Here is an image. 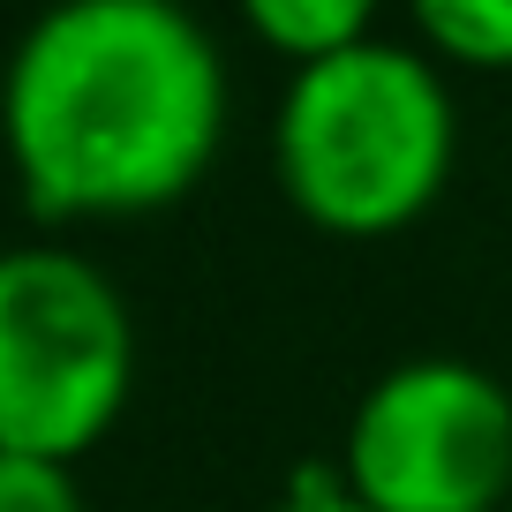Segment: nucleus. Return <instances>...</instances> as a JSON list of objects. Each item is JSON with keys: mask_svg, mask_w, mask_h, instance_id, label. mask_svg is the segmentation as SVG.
I'll return each instance as SVG.
<instances>
[{"mask_svg": "<svg viewBox=\"0 0 512 512\" xmlns=\"http://www.w3.org/2000/svg\"><path fill=\"white\" fill-rule=\"evenodd\" d=\"M219 136L226 61L181 0H53L0 68V151L38 226L181 204Z\"/></svg>", "mask_w": 512, "mask_h": 512, "instance_id": "nucleus-1", "label": "nucleus"}, {"mask_svg": "<svg viewBox=\"0 0 512 512\" xmlns=\"http://www.w3.org/2000/svg\"><path fill=\"white\" fill-rule=\"evenodd\" d=\"M460 159V113L430 53L362 38L294 68L272 113L279 196L332 241L407 234L445 196Z\"/></svg>", "mask_w": 512, "mask_h": 512, "instance_id": "nucleus-2", "label": "nucleus"}, {"mask_svg": "<svg viewBox=\"0 0 512 512\" xmlns=\"http://www.w3.org/2000/svg\"><path fill=\"white\" fill-rule=\"evenodd\" d=\"M136 317L83 249H0V452L76 467L128 415Z\"/></svg>", "mask_w": 512, "mask_h": 512, "instance_id": "nucleus-3", "label": "nucleus"}, {"mask_svg": "<svg viewBox=\"0 0 512 512\" xmlns=\"http://www.w3.org/2000/svg\"><path fill=\"white\" fill-rule=\"evenodd\" d=\"M339 475L369 512H497L512 497V392L460 354H407L354 400Z\"/></svg>", "mask_w": 512, "mask_h": 512, "instance_id": "nucleus-4", "label": "nucleus"}, {"mask_svg": "<svg viewBox=\"0 0 512 512\" xmlns=\"http://www.w3.org/2000/svg\"><path fill=\"white\" fill-rule=\"evenodd\" d=\"M256 46H272L279 61L309 68L332 53L377 38V0H234Z\"/></svg>", "mask_w": 512, "mask_h": 512, "instance_id": "nucleus-5", "label": "nucleus"}, {"mask_svg": "<svg viewBox=\"0 0 512 512\" xmlns=\"http://www.w3.org/2000/svg\"><path fill=\"white\" fill-rule=\"evenodd\" d=\"M422 46L452 68L505 76L512 68V0H407Z\"/></svg>", "mask_w": 512, "mask_h": 512, "instance_id": "nucleus-6", "label": "nucleus"}, {"mask_svg": "<svg viewBox=\"0 0 512 512\" xmlns=\"http://www.w3.org/2000/svg\"><path fill=\"white\" fill-rule=\"evenodd\" d=\"M0 512H83L76 467L31 460V452H0Z\"/></svg>", "mask_w": 512, "mask_h": 512, "instance_id": "nucleus-7", "label": "nucleus"}, {"mask_svg": "<svg viewBox=\"0 0 512 512\" xmlns=\"http://www.w3.org/2000/svg\"><path fill=\"white\" fill-rule=\"evenodd\" d=\"M272 512H369V505L347 490V475H339V460H332V467H302V475L279 490Z\"/></svg>", "mask_w": 512, "mask_h": 512, "instance_id": "nucleus-8", "label": "nucleus"}]
</instances>
